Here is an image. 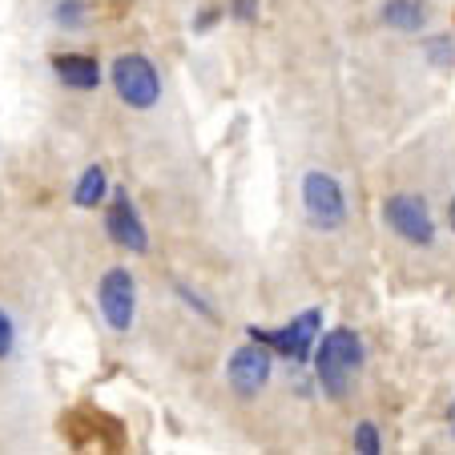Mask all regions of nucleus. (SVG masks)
<instances>
[{"mask_svg": "<svg viewBox=\"0 0 455 455\" xmlns=\"http://www.w3.org/2000/svg\"><path fill=\"white\" fill-rule=\"evenodd\" d=\"M359 371H363V339L355 335V331H331V335L318 343L315 375H318V387H323L331 399H343L355 387Z\"/></svg>", "mask_w": 455, "mask_h": 455, "instance_id": "1", "label": "nucleus"}, {"mask_svg": "<svg viewBox=\"0 0 455 455\" xmlns=\"http://www.w3.org/2000/svg\"><path fill=\"white\" fill-rule=\"evenodd\" d=\"M109 81L113 93L129 105V109H154L162 101V77H157V65L141 52H121L109 65Z\"/></svg>", "mask_w": 455, "mask_h": 455, "instance_id": "2", "label": "nucleus"}, {"mask_svg": "<svg viewBox=\"0 0 455 455\" xmlns=\"http://www.w3.org/2000/svg\"><path fill=\"white\" fill-rule=\"evenodd\" d=\"M302 210H307V222L323 234H335L343 230L347 222V198H343V186H339L331 173L323 170H310L302 178Z\"/></svg>", "mask_w": 455, "mask_h": 455, "instance_id": "3", "label": "nucleus"}, {"mask_svg": "<svg viewBox=\"0 0 455 455\" xmlns=\"http://www.w3.org/2000/svg\"><path fill=\"white\" fill-rule=\"evenodd\" d=\"M97 307H101V318L109 331L125 335L133 327V318H138V283H133V275L125 267H113L101 275V283H97Z\"/></svg>", "mask_w": 455, "mask_h": 455, "instance_id": "4", "label": "nucleus"}, {"mask_svg": "<svg viewBox=\"0 0 455 455\" xmlns=\"http://www.w3.org/2000/svg\"><path fill=\"white\" fill-rule=\"evenodd\" d=\"M383 218L411 246H431L435 242V222H431V210L423 202V194H407V189L403 194H391L383 202Z\"/></svg>", "mask_w": 455, "mask_h": 455, "instance_id": "5", "label": "nucleus"}, {"mask_svg": "<svg viewBox=\"0 0 455 455\" xmlns=\"http://www.w3.org/2000/svg\"><path fill=\"white\" fill-rule=\"evenodd\" d=\"M270 347L258 343V339H250L246 347H238V351L230 355V363H226V383L238 391V395H258L262 387L270 383Z\"/></svg>", "mask_w": 455, "mask_h": 455, "instance_id": "6", "label": "nucleus"}, {"mask_svg": "<svg viewBox=\"0 0 455 455\" xmlns=\"http://www.w3.org/2000/svg\"><path fill=\"white\" fill-rule=\"evenodd\" d=\"M105 226H109V238L117 242L129 254H146L149 250V230L141 222L138 206L125 198V189H109V214H105Z\"/></svg>", "mask_w": 455, "mask_h": 455, "instance_id": "7", "label": "nucleus"}, {"mask_svg": "<svg viewBox=\"0 0 455 455\" xmlns=\"http://www.w3.org/2000/svg\"><path fill=\"white\" fill-rule=\"evenodd\" d=\"M318 323H323V315H318V310H307V315H299L294 323H286L283 331H250V339L267 343L270 351H278V355H291V359H307V355L315 351Z\"/></svg>", "mask_w": 455, "mask_h": 455, "instance_id": "8", "label": "nucleus"}, {"mask_svg": "<svg viewBox=\"0 0 455 455\" xmlns=\"http://www.w3.org/2000/svg\"><path fill=\"white\" fill-rule=\"evenodd\" d=\"M52 73H57L60 85L69 89H97L101 85V65L93 57H81V52H65V57L52 60Z\"/></svg>", "mask_w": 455, "mask_h": 455, "instance_id": "9", "label": "nucleus"}, {"mask_svg": "<svg viewBox=\"0 0 455 455\" xmlns=\"http://www.w3.org/2000/svg\"><path fill=\"white\" fill-rule=\"evenodd\" d=\"M109 198V178H105V165H89L85 173L77 178V186H73V206H81V210H93V206H101V202Z\"/></svg>", "mask_w": 455, "mask_h": 455, "instance_id": "10", "label": "nucleus"}, {"mask_svg": "<svg viewBox=\"0 0 455 455\" xmlns=\"http://www.w3.org/2000/svg\"><path fill=\"white\" fill-rule=\"evenodd\" d=\"M383 20L391 28H399V33H419L427 25V9H423L419 0H387Z\"/></svg>", "mask_w": 455, "mask_h": 455, "instance_id": "11", "label": "nucleus"}, {"mask_svg": "<svg viewBox=\"0 0 455 455\" xmlns=\"http://www.w3.org/2000/svg\"><path fill=\"white\" fill-rule=\"evenodd\" d=\"M12 351H17V318L0 307V363L12 359Z\"/></svg>", "mask_w": 455, "mask_h": 455, "instance_id": "12", "label": "nucleus"}, {"mask_svg": "<svg viewBox=\"0 0 455 455\" xmlns=\"http://www.w3.org/2000/svg\"><path fill=\"white\" fill-rule=\"evenodd\" d=\"M52 17H57L65 28H81V20H85V4H81V0H60Z\"/></svg>", "mask_w": 455, "mask_h": 455, "instance_id": "13", "label": "nucleus"}, {"mask_svg": "<svg viewBox=\"0 0 455 455\" xmlns=\"http://www.w3.org/2000/svg\"><path fill=\"white\" fill-rule=\"evenodd\" d=\"M355 447H359V451H379L375 423H359V427H355Z\"/></svg>", "mask_w": 455, "mask_h": 455, "instance_id": "14", "label": "nucleus"}, {"mask_svg": "<svg viewBox=\"0 0 455 455\" xmlns=\"http://www.w3.org/2000/svg\"><path fill=\"white\" fill-rule=\"evenodd\" d=\"M230 9L238 20H254L258 17V0H230Z\"/></svg>", "mask_w": 455, "mask_h": 455, "instance_id": "15", "label": "nucleus"}, {"mask_svg": "<svg viewBox=\"0 0 455 455\" xmlns=\"http://www.w3.org/2000/svg\"><path fill=\"white\" fill-rule=\"evenodd\" d=\"M447 427H451V435H455V403H451V411H447Z\"/></svg>", "mask_w": 455, "mask_h": 455, "instance_id": "16", "label": "nucleus"}, {"mask_svg": "<svg viewBox=\"0 0 455 455\" xmlns=\"http://www.w3.org/2000/svg\"><path fill=\"white\" fill-rule=\"evenodd\" d=\"M447 218H451V230H455V202H451V210H447Z\"/></svg>", "mask_w": 455, "mask_h": 455, "instance_id": "17", "label": "nucleus"}]
</instances>
